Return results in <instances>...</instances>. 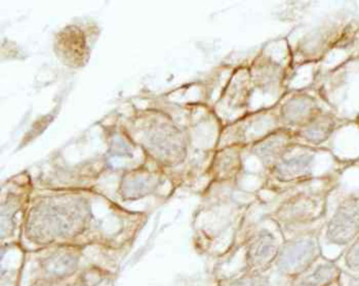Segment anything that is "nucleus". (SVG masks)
<instances>
[{
    "instance_id": "obj_1",
    "label": "nucleus",
    "mask_w": 359,
    "mask_h": 286,
    "mask_svg": "<svg viewBox=\"0 0 359 286\" xmlns=\"http://www.w3.org/2000/svg\"><path fill=\"white\" fill-rule=\"evenodd\" d=\"M320 257L318 241L310 237L292 239L281 246L276 266L289 278H298L311 269Z\"/></svg>"
},
{
    "instance_id": "obj_2",
    "label": "nucleus",
    "mask_w": 359,
    "mask_h": 286,
    "mask_svg": "<svg viewBox=\"0 0 359 286\" xmlns=\"http://www.w3.org/2000/svg\"><path fill=\"white\" fill-rule=\"evenodd\" d=\"M359 235V198H350L339 206L327 226V237L337 245H349Z\"/></svg>"
},
{
    "instance_id": "obj_3",
    "label": "nucleus",
    "mask_w": 359,
    "mask_h": 286,
    "mask_svg": "<svg viewBox=\"0 0 359 286\" xmlns=\"http://www.w3.org/2000/svg\"><path fill=\"white\" fill-rule=\"evenodd\" d=\"M280 247L271 233H258L248 246L245 254L247 271L265 274L276 264Z\"/></svg>"
},
{
    "instance_id": "obj_4",
    "label": "nucleus",
    "mask_w": 359,
    "mask_h": 286,
    "mask_svg": "<svg viewBox=\"0 0 359 286\" xmlns=\"http://www.w3.org/2000/svg\"><path fill=\"white\" fill-rule=\"evenodd\" d=\"M340 269L331 261L314 265L304 274L294 279L292 286H330L340 276Z\"/></svg>"
},
{
    "instance_id": "obj_5",
    "label": "nucleus",
    "mask_w": 359,
    "mask_h": 286,
    "mask_svg": "<svg viewBox=\"0 0 359 286\" xmlns=\"http://www.w3.org/2000/svg\"><path fill=\"white\" fill-rule=\"evenodd\" d=\"M76 259L71 254H57L46 261L44 270L50 275H65L74 269Z\"/></svg>"
},
{
    "instance_id": "obj_6",
    "label": "nucleus",
    "mask_w": 359,
    "mask_h": 286,
    "mask_svg": "<svg viewBox=\"0 0 359 286\" xmlns=\"http://www.w3.org/2000/svg\"><path fill=\"white\" fill-rule=\"evenodd\" d=\"M228 286H270V280L266 274L247 271Z\"/></svg>"
},
{
    "instance_id": "obj_7",
    "label": "nucleus",
    "mask_w": 359,
    "mask_h": 286,
    "mask_svg": "<svg viewBox=\"0 0 359 286\" xmlns=\"http://www.w3.org/2000/svg\"><path fill=\"white\" fill-rule=\"evenodd\" d=\"M345 264L349 269L359 270V235L346 254Z\"/></svg>"
},
{
    "instance_id": "obj_8",
    "label": "nucleus",
    "mask_w": 359,
    "mask_h": 286,
    "mask_svg": "<svg viewBox=\"0 0 359 286\" xmlns=\"http://www.w3.org/2000/svg\"><path fill=\"white\" fill-rule=\"evenodd\" d=\"M348 286H359V275L356 277H352Z\"/></svg>"
}]
</instances>
